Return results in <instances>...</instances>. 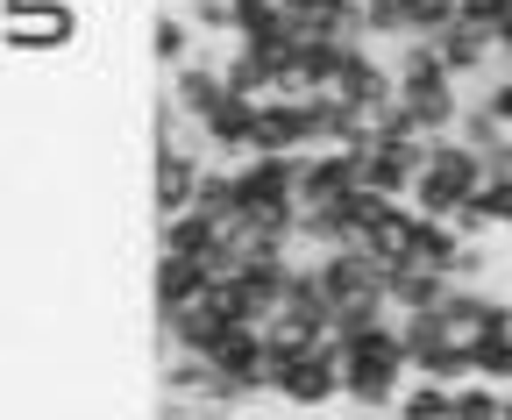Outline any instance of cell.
Returning a JSON list of instances; mask_svg holds the SVG:
<instances>
[{
	"instance_id": "cell-1",
	"label": "cell",
	"mask_w": 512,
	"mask_h": 420,
	"mask_svg": "<svg viewBox=\"0 0 512 420\" xmlns=\"http://www.w3.org/2000/svg\"><path fill=\"white\" fill-rule=\"evenodd\" d=\"M477 186H484V157L463 136H441L427 150V171H420V186H413V207L420 214H456Z\"/></svg>"
},
{
	"instance_id": "cell-2",
	"label": "cell",
	"mask_w": 512,
	"mask_h": 420,
	"mask_svg": "<svg viewBox=\"0 0 512 420\" xmlns=\"http://www.w3.org/2000/svg\"><path fill=\"white\" fill-rule=\"evenodd\" d=\"M342 364H349V342H342V335H328L313 356H299V364H285V371H278L271 399H278V406H292V413L328 406V399H342Z\"/></svg>"
},
{
	"instance_id": "cell-3",
	"label": "cell",
	"mask_w": 512,
	"mask_h": 420,
	"mask_svg": "<svg viewBox=\"0 0 512 420\" xmlns=\"http://www.w3.org/2000/svg\"><path fill=\"white\" fill-rule=\"evenodd\" d=\"M207 364H214V371H221V378H228L242 399H264V392H271V378H278V371H271L264 321H235V328H228V335L207 349Z\"/></svg>"
},
{
	"instance_id": "cell-4",
	"label": "cell",
	"mask_w": 512,
	"mask_h": 420,
	"mask_svg": "<svg viewBox=\"0 0 512 420\" xmlns=\"http://www.w3.org/2000/svg\"><path fill=\"white\" fill-rule=\"evenodd\" d=\"M72 29H79L72 0H43V8H8V43H15L22 57H50V50H64V43H72Z\"/></svg>"
},
{
	"instance_id": "cell-5",
	"label": "cell",
	"mask_w": 512,
	"mask_h": 420,
	"mask_svg": "<svg viewBox=\"0 0 512 420\" xmlns=\"http://www.w3.org/2000/svg\"><path fill=\"white\" fill-rule=\"evenodd\" d=\"M491 314H498V299L491 292H477V285H456L434 307V328H441V349H477L484 335H491Z\"/></svg>"
},
{
	"instance_id": "cell-6",
	"label": "cell",
	"mask_w": 512,
	"mask_h": 420,
	"mask_svg": "<svg viewBox=\"0 0 512 420\" xmlns=\"http://www.w3.org/2000/svg\"><path fill=\"white\" fill-rule=\"evenodd\" d=\"M356 250H370L384 271H406V264H413V250H420V207H413V200H399L377 228H363V243H356Z\"/></svg>"
},
{
	"instance_id": "cell-7",
	"label": "cell",
	"mask_w": 512,
	"mask_h": 420,
	"mask_svg": "<svg viewBox=\"0 0 512 420\" xmlns=\"http://www.w3.org/2000/svg\"><path fill=\"white\" fill-rule=\"evenodd\" d=\"M171 100L192 114V122H207V114L228 100V72H221V57H207V50H200L192 65H178V72H171Z\"/></svg>"
},
{
	"instance_id": "cell-8",
	"label": "cell",
	"mask_w": 512,
	"mask_h": 420,
	"mask_svg": "<svg viewBox=\"0 0 512 420\" xmlns=\"http://www.w3.org/2000/svg\"><path fill=\"white\" fill-rule=\"evenodd\" d=\"M157 328H164L171 342H185V349H200V356H207V349H214V342H221V335L235 328V314L221 307V292L207 285V292H200V299H192V307H185V314H171V321H157Z\"/></svg>"
},
{
	"instance_id": "cell-9",
	"label": "cell",
	"mask_w": 512,
	"mask_h": 420,
	"mask_svg": "<svg viewBox=\"0 0 512 420\" xmlns=\"http://www.w3.org/2000/svg\"><path fill=\"white\" fill-rule=\"evenodd\" d=\"M207 285H214V271H207L200 257H171V250H164V257H157V321L185 314Z\"/></svg>"
},
{
	"instance_id": "cell-10",
	"label": "cell",
	"mask_w": 512,
	"mask_h": 420,
	"mask_svg": "<svg viewBox=\"0 0 512 420\" xmlns=\"http://www.w3.org/2000/svg\"><path fill=\"white\" fill-rule=\"evenodd\" d=\"M434 43H441V57H448V72H456V79H477L491 57H505V50H498V36H491V29H477V22H456V29L434 36Z\"/></svg>"
},
{
	"instance_id": "cell-11",
	"label": "cell",
	"mask_w": 512,
	"mask_h": 420,
	"mask_svg": "<svg viewBox=\"0 0 512 420\" xmlns=\"http://www.w3.org/2000/svg\"><path fill=\"white\" fill-rule=\"evenodd\" d=\"M456 292V278H441V271H392V314H434L441 299Z\"/></svg>"
},
{
	"instance_id": "cell-12",
	"label": "cell",
	"mask_w": 512,
	"mask_h": 420,
	"mask_svg": "<svg viewBox=\"0 0 512 420\" xmlns=\"http://www.w3.org/2000/svg\"><path fill=\"white\" fill-rule=\"evenodd\" d=\"M164 250H171V257H200V264H207V257L221 250V221H207L200 207L171 214V221H164Z\"/></svg>"
},
{
	"instance_id": "cell-13",
	"label": "cell",
	"mask_w": 512,
	"mask_h": 420,
	"mask_svg": "<svg viewBox=\"0 0 512 420\" xmlns=\"http://www.w3.org/2000/svg\"><path fill=\"white\" fill-rule=\"evenodd\" d=\"M470 243V235L448 221V214H420V250H413V271H441L448 278V264H456V250Z\"/></svg>"
},
{
	"instance_id": "cell-14",
	"label": "cell",
	"mask_w": 512,
	"mask_h": 420,
	"mask_svg": "<svg viewBox=\"0 0 512 420\" xmlns=\"http://www.w3.org/2000/svg\"><path fill=\"white\" fill-rule=\"evenodd\" d=\"M392 413H399V420H448V413H456V385H441V378H420V371H413V385L399 392Z\"/></svg>"
},
{
	"instance_id": "cell-15",
	"label": "cell",
	"mask_w": 512,
	"mask_h": 420,
	"mask_svg": "<svg viewBox=\"0 0 512 420\" xmlns=\"http://www.w3.org/2000/svg\"><path fill=\"white\" fill-rule=\"evenodd\" d=\"M456 136H463V143H470L477 157H498V150L512 143V129L498 122V114H491V107H484V93H477V100L463 107V122H456Z\"/></svg>"
},
{
	"instance_id": "cell-16",
	"label": "cell",
	"mask_w": 512,
	"mask_h": 420,
	"mask_svg": "<svg viewBox=\"0 0 512 420\" xmlns=\"http://www.w3.org/2000/svg\"><path fill=\"white\" fill-rule=\"evenodd\" d=\"M448 420H505V385H484V378L456 385V413Z\"/></svg>"
},
{
	"instance_id": "cell-17",
	"label": "cell",
	"mask_w": 512,
	"mask_h": 420,
	"mask_svg": "<svg viewBox=\"0 0 512 420\" xmlns=\"http://www.w3.org/2000/svg\"><path fill=\"white\" fill-rule=\"evenodd\" d=\"M150 50L164 57L171 72H178V65H192V57H200V50H192V22H185V15H164V22H157V36H150Z\"/></svg>"
},
{
	"instance_id": "cell-18",
	"label": "cell",
	"mask_w": 512,
	"mask_h": 420,
	"mask_svg": "<svg viewBox=\"0 0 512 420\" xmlns=\"http://www.w3.org/2000/svg\"><path fill=\"white\" fill-rule=\"evenodd\" d=\"M463 22V0H413V36H448Z\"/></svg>"
},
{
	"instance_id": "cell-19",
	"label": "cell",
	"mask_w": 512,
	"mask_h": 420,
	"mask_svg": "<svg viewBox=\"0 0 512 420\" xmlns=\"http://www.w3.org/2000/svg\"><path fill=\"white\" fill-rule=\"evenodd\" d=\"M192 8V29H207V36H235V0H185Z\"/></svg>"
},
{
	"instance_id": "cell-20",
	"label": "cell",
	"mask_w": 512,
	"mask_h": 420,
	"mask_svg": "<svg viewBox=\"0 0 512 420\" xmlns=\"http://www.w3.org/2000/svg\"><path fill=\"white\" fill-rule=\"evenodd\" d=\"M470 200H477V207H484L498 228H512V178H491V171H484V186H477Z\"/></svg>"
},
{
	"instance_id": "cell-21",
	"label": "cell",
	"mask_w": 512,
	"mask_h": 420,
	"mask_svg": "<svg viewBox=\"0 0 512 420\" xmlns=\"http://www.w3.org/2000/svg\"><path fill=\"white\" fill-rule=\"evenodd\" d=\"M477 378L484 385H512V349L505 342H477Z\"/></svg>"
},
{
	"instance_id": "cell-22",
	"label": "cell",
	"mask_w": 512,
	"mask_h": 420,
	"mask_svg": "<svg viewBox=\"0 0 512 420\" xmlns=\"http://www.w3.org/2000/svg\"><path fill=\"white\" fill-rule=\"evenodd\" d=\"M463 22H477V29L498 36V29L512 22V0H463Z\"/></svg>"
},
{
	"instance_id": "cell-23",
	"label": "cell",
	"mask_w": 512,
	"mask_h": 420,
	"mask_svg": "<svg viewBox=\"0 0 512 420\" xmlns=\"http://www.w3.org/2000/svg\"><path fill=\"white\" fill-rule=\"evenodd\" d=\"M484 271H491V250H484V243H463L456 264H448V278H456V285H470V278H484Z\"/></svg>"
},
{
	"instance_id": "cell-24",
	"label": "cell",
	"mask_w": 512,
	"mask_h": 420,
	"mask_svg": "<svg viewBox=\"0 0 512 420\" xmlns=\"http://www.w3.org/2000/svg\"><path fill=\"white\" fill-rule=\"evenodd\" d=\"M484 342H505L512 349V299H498V314H491V335Z\"/></svg>"
},
{
	"instance_id": "cell-25",
	"label": "cell",
	"mask_w": 512,
	"mask_h": 420,
	"mask_svg": "<svg viewBox=\"0 0 512 420\" xmlns=\"http://www.w3.org/2000/svg\"><path fill=\"white\" fill-rule=\"evenodd\" d=\"M498 50H505V72H512V22L498 29Z\"/></svg>"
},
{
	"instance_id": "cell-26",
	"label": "cell",
	"mask_w": 512,
	"mask_h": 420,
	"mask_svg": "<svg viewBox=\"0 0 512 420\" xmlns=\"http://www.w3.org/2000/svg\"><path fill=\"white\" fill-rule=\"evenodd\" d=\"M8 8H43V0H8Z\"/></svg>"
},
{
	"instance_id": "cell-27",
	"label": "cell",
	"mask_w": 512,
	"mask_h": 420,
	"mask_svg": "<svg viewBox=\"0 0 512 420\" xmlns=\"http://www.w3.org/2000/svg\"><path fill=\"white\" fill-rule=\"evenodd\" d=\"M392 420H399V413H392Z\"/></svg>"
}]
</instances>
